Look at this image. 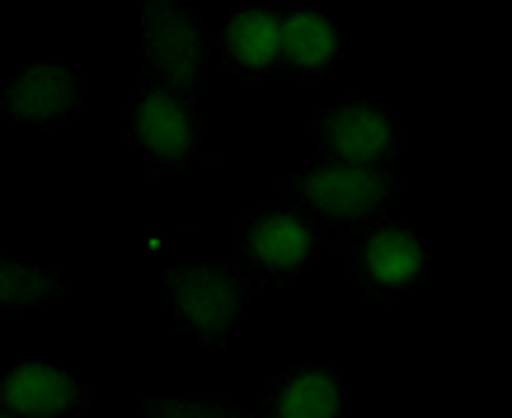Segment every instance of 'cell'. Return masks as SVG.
<instances>
[{
	"instance_id": "cell-1",
	"label": "cell",
	"mask_w": 512,
	"mask_h": 418,
	"mask_svg": "<svg viewBox=\"0 0 512 418\" xmlns=\"http://www.w3.org/2000/svg\"><path fill=\"white\" fill-rule=\"evenodd\" d=\"M170 292L179 301V310L202 329V339H221L231 329L235 310H240V292L245 287L226 268H174Z\"/></svg>"
},
{
	"instance_id": "cell-2",
	"label": "cell",
	"mask_w": 512,
	"mask_h": 418,
	"mask_svg": "<svg viewBox=\"0 0 512 418\" xmlns=\"http://www.w3.org/2000/svg\"><path fill=\"white\" fill-rule=\"evenodd\" d=\"M301 193L329 217H367L390 198V179L372 165H320L301 179Z\"/></svg>"
},
{
	"instance_id": "cell-3",
	"label": "cell",
	"mask_w": 512,
	"mask_h": 418,
	"mask_svg": "<svg viewBox=\"0 0 512 418\" xmlns=\"http://www.w3.org/2000/svg\"><path fill=\"white\" fill-rule=\"evenodd\" d=\"M146 52H151L160 76L170 85H179V90H188L202 62V33L193 29V19L179 5L151 0L146 5Z\"/></svg>"
},
{
	"instance_id": "cell-4",
	"label": "cell",
	"mask_w": 512,
	"mask_h": 418,
	"mask_svg": "<svg viewBox=\"0 0 512 418\" xmlns=\"http://www.w3.org/2000/svg\"><path fill=\"white\" fill-rule=\"evenodd\" d=\"M0 404L19 418H52L76 404V381L47 362H24L0 381Z\"/></svg>"
},
{
	"instance_id": "cell-5",
	"label": "cell",
	"mask_w": 512,
	"mask_h": 418,
	"mask_svg": "<svg viewBox=\"0 0 512 418\" xmlns=\"http://www.w3.org/2000/svg\"><path fill=\"white\" fill-rule=\"evenodd\" d=\"M325 141L343 155V165H372L390 151V123L367 104H348L325 118Z\"/></svg>"
},
{
	"instance_id": "cell-6",
	"label": "cell",
	"mask_w": 512,
	"mask_h": 418,
	"mask_svg": "<svg viewBox=\"0 0 512 418\" xmlns=\"http://www.w3.org/2000/svg\"><path fill=\"white\" fill-rule=\"evenodd\" d=\"M5 104H10V113L33 118V123H38V118H57V113H66L76 104V76H71L66 66L38 62L5 90Z\"/></svg>"
},
{
	"instance_id": "cell-7",
	"label": "cell",
	"mask_w": 512,
	"mask_h": 418,
	"mask_svg": "<svg viewBox=\"0 0 512 418\" xmlns=\"http://www.w3.org/2000/svg\"><path fill=\"white\" fill-rule=\"evenodd\" d=\"M137 132H141V141H146L156 155H165V160H184L188 155V113L174 94L156 90V94L141 99Z\"/></svg>"
},
{
	"instance_id": "cell-8",
	"label": "cell",
	"mask_w": 512,
	"mask_h": 418,
	"mask_svg": "<svg viewBox=\"0 0 512 418\" xmlns=\"http://www.w3.org/2000/svg\"><path fill=\"white\" fill-rule=\"evenodd\" d=\"M249 249H254L268 268H296L311 254V231L296 217H287V212H273V217H264L249 231Z\"/></svg>"
},
{
	"instance_id": "cell-9",
	"label": "cell",
	"mask_w": 512,
	"mask_h": 418,
	"mask_svg": "<svg viewBox=\"0 0 512 418\" xmlns=\"http://www.w3.org/2000/svg\"><path fill=\"white\" fill-rule=\"evenodd\" d=\"M278 52L296 66H325L334 57V29L325 15H292L278 24Z\"/></svg>"
},
{
	"instance_id": "cell-10",
	"label": "cell",
	"mask_w": 512,
	"mask_h": 418,
	"mask_svg": "<svg viewBox=\"0 0 512 418\" xmlns=\"http://www.w3.org/2000/svg\"><path fill=\"white\" fill-rule=\"evenodd\" d=\"M423 264V249L409 231H376L367 240V268L376 282H404Z\"/></svg>"
},
{
	"instance_id": "cell-11",
	"label": "cell",
	"mask_w": 512,
	"mask_h": 418,
	"mask_svg": "<svg viewBox=\"0 0 512 418\" xmlns=\"http://www.w3.org/2000/svg\"><path fill=\"white\" fill-rule=\"evenodd\" d=\"M226 47L245 66H268L278 57V19L268 10H245L226 24Z\"/></svg>"
},
{
	"instance_id": "cell-12",
	"label": "cell",
	"mask_w": 512,
	"mask_h": 418,
	"mask_svg": "<svg viewBox=\"0 0 512 418\" xmlns=\"http://www.w3.org/2000/svg\"><path fill=\"white\" fill-rule=\"evenodd\" d=\"M334 414H339V386L325 372L296 376L278 400V418H334Z\"/></svg>"
},
{
	"instance_id": "cell-13",
	"label": "cell",
	"mask_w": 512,
	"mask_h": 418,
	"mask_svg": "<svg viewBox=\"0 0 512 418\" xmlns=\"http://www.w3.org/2000/svg\"><path fill=\"white\" fill-rule=\"evenodd\" d=\"M52 292H57L52 273L15 264V259H0V301L5 306H33V301H47Z\"/></svg>"
},
{
	"instance_id": "cell-14",
	"label": "cell",
	"mask_w": 512,
	"mask_h": 418,
	"mask_svg": "<svg viewBox=\"0 0 512 418\" xmlns=\"http://www.w3.org/2000/svg\"><path fill=\"white\" fill-rule=\"evenodd\" d=\"M146 414L151 418H245V414H231L221 404H202V400H146Z\"/></svg>"
},
{
	"instance_id": "cell-15",
	"label": "cell",
	"mask_w": 512,
	"mask_h": 418,
	"mask_svg": "<svg viewBox=\"0 0 512 418\" xmlns=\"http://www.w3.org/2000/svg\"><path fill=\"white\" fill-rule=\"evenodd\" d=\"M0 418H19V414H10V409H0Z\"/></svg>"
}]
</instances>
